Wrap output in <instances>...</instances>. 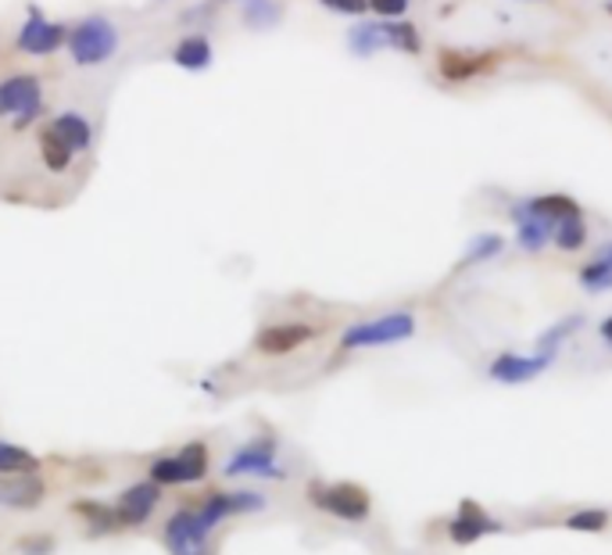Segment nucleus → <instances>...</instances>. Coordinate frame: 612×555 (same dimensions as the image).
<instances>
[{
	"label": "nucleus",
	"mask_w": 612,
	"mask_h": 555,
	"mask_svg": "<svg viewBox=\"0 0 612 555\" xmlns=\"http://www.w3.org/2000/svg\"><path fill=\"white\" fill-rule=\"evenodd\" d=\"M308 505H316L326 516H334L340 523H365L373 516V494H369L362 483L354 480H308L305 488Z\"/></svg>",
	"instance_id": "nucleus-1"
},
{
	"label": "nucleus",
	"mask_w": 612,
	"mask_h": 555,
	"mask_svg": "<svg viewBox=\"0 0 612 555\" xmlns=\"http://www.w3.org/2000/svg\"><path fill=\"white\" fill-rule=\"evenodd\" d=\"M65 51H68V58H73L79 68L105 65L108 58H116V51H119L116 22L105 19V15H87V19L73 22V25H68Z\"/></svg>",
	"instance_id": "nucleus-2"
},
{
	"label": "nucleus",
	"mask_w": 612,
	"mask_h": 555,
	"mask_svg": "<svg viewBox=\"0 0 612 555\" xmlns=\"http://www.w3.org/2000/svg\"><path fill=\"white\" fill-rule=\"evenodd\" d=\"M416 337V316L412 312H383V316L351 323L340 334V351H365V348H391Z\"/></svg>",
	"instance_id": "nucleus-3"
},
{
	"label": "nucleus",
	"mask_w": 612,
	"mask_h": 555,
	"mask_svg": "<svg viewBox=\"0 0 612 555\" xmlns=\"http://www.w3.org/2000/svg\"><path fill=\"white\" fill-rule=\"evenodd\" d=\"M211 469V448L205 440H187L173 455H159L147 466V480L159 488H187V483H201Z\"/></svg>",
	"instance_id": "nucleus-4"
},
{
	"label": "nucleus",
	"mask_w": 612,
	"mask_h": 555,
	"mask_svg": "<svg viewBox=\"0 0 612 555\" xmlns=\"http://www.w3.org/2000/svg\"><path fill=\"white\" fill-rule=\"evenodd\" d=\"M44 116V83L33 73H15L0 79V119H8L15 130L30 126Z\"/></svg>",
	"instance_id": "nucleus-5"
},
{
	"label": "nucleus",
	"mask_w": 612,
	"mask_h": 555,
	"mask_svg": "<svg viewBox=\"0 0 612 555\" xmlns=\"http://www.w3.org/2000/svg\"><path fill=\"white\" fill-rule=\"evenodd\" d=\"M265 509V494L262 491H211L205 494V502L194 509V520L205 534H216L222 523H230L237 516H251V512Z\"/></svg>",
	"instance_id": "nucleus-6"
},
{
	"label": "nucleus",
	"mask_w": 612,
	"mask_h": 555,
	"mask_svg": "<svg viewBox=\"0 0 612 555\" xmlns=\"http://www.w3.org/2000/svg\"><path fill=\"white\" fill-rule=\"evenodd\" d=\"M226 477H259V480H283L287 469L280 466L276 437H251L248 445H240L230 463H226Z\"/></svg>",
	"instance_id": "nucleus-7"
},
{
	"label": "nucleus",
	"mask_w": 612,
	"mask_h": 555,
	"mask_svg": "<svg viewBox=\"0 0 612 555\" xmlns=\"http://www.w3.org/2000/svg\"><path fill=\"white\" fill-rule=\"evenodd\" d=\"M68 40V25L51 22L40 8H30V15L22 19L15 33V47L30 58H51L54 51H62Z\"/></svg>",
	"instance_id": "nucleus-8"
},
{
	"label": "nucleus",
	"mask_w": 612,
	"mask_h": 555,
	"mask_svg": "<svg viewBox=\"0 0 612 555\" xmlns=\"http://www.w3.org/2000/svg\"><path fill=\"white\" fill-rule=\"evenodd\" d=\"M323 330L302 319H287V323H269L254 334V351L265 355V359H283V355L302 351L305 345H312Z\"/></svg>",
	"instance_id": "nucleus-9"
},
{
	"label": "nucleus",
	"mask_w": 612,
	"mask_h": 555,
	"mask_svg": "<svg viewBox=\"0 0 612 555\" xmlns=\"http://www.w3.org/2000/svg\"><path fill=\"white\" fill-rule=\"evenodd\" d=\"M491 534H505V523L494 520L480 502H473V498H462L459 509H455V516L448 520L451 545L469 548V545H477V541L491 537Z\"/></svg>",
	"instance_id": "nucleus-10"
},
{
	"label": "nucleus",
	"mask_w": 612,
	"mask_h": 555,
	"mask_svg": "<svg viewBox=\"0 0 612 555\" xmlns=\"http://www.w3.org/2000/svg\"><path fill=\"white\" fill-rule=\"evenodd\" d=\"M551 362H555V355H548V351H531V355L502 351V355H494L491 359L488 377L494 383H505V388H520V383H531L540 373H548Z\"/></svg>",
	"instance_id": "nucleus-11"
},
{
	"label": "nucleus",
	"mask_w": 612,
	"mask_h": 555,
	"mask_svg": "<svg viewBox=\"0 0 612 555\" xmlns=\"http://www.w3.org/2000/svg\"><path fill=\"white\" fill-rule=\"evenodd\" d=\"M162 541L168 555H211V534H205L194 520V509H179L162 526Z\"/></svg>",
	"instance_id": "nucleus-12"
},
{
	"label": "nucleus",
	"mask_w": 612,
	"mask_h": 555,
	"mask_svg": "<svg viewBox=\"0 0 612 555\" xmlns=\"http://www.w3.org/2000/svg\"><path fill=\"white\" fill-rule=\"evenodd\" d=\"M162 494H165V488H159L154 480L130 483V488L116 498V509H119V516L125 523V531H130V526H144L154 516V509L162 505Z\"/></svg>",
	"instance_id": "nucleus-13"
},
{
	"label": "nucleus",
	"mask_w": 612,
	"mask_h": 555,
	"mask_svg": "<svg viewBox=\"0 0 612 555\" xmlns=\"http://www.w3.org/2000/svg\"><path fill=\"white\" fill-rule=\"evenodd\" d=\"M494 65H498L494 51H440L437 73L445 79H451V83H466V79L494 73Z\"/></svg>",
	"instance_id": "nucleus-14"
},
{
	"label": "nucleus",
	"mask_w": 612,
	"mask_h": 555,
	"mask_svg": "<svg viewBox=\"0 0 612 555\" xmlns=\"http://www.w3.org/2000/svg\"><path fill=\"white\" fill-rule=\"evenodd\" d=\"M47 498V480L40 474L30 477H0V505L4 509H19V512H30L40 509Z\"/></svg>",
	"instance_id": "nucleus-15"
},
{
	"label": "nucleus",
	"mask_w": 612,
	"mask_h": 555,
	"mask_svg": "<svg viewBox=\"0 0 612 555\" xmlns=\"http://www.w3.org/2000/svg\"><path fill=\"white\" fill-rule=\"evenodd\" d=\"M68 512H73L79 523H87V531L97 534V537L122 534L125 531V523L119 516L116 502H101V498H76V502L68 505Z\"/></svg>",
	"instance_id": "nucleus-16"
},
{
	"label": "nucleus",
	"mask_w": 612,
	"mask_h": 555,
	"mask_svg": "<svg viewBox=\"0 0 612 555\" xmlns=\"http://www.w3.org/2000/svg\"><path fill=\"white\" fill-rule=\"evenodd\" d=\"M512 222H516V240H520L523 251L537 254V251H545L551 244V222L534 216V211L526 208L523 202L512 205Z\"/></svg>",
	"instance_id": "nucleus-17"
},
{
	"label": "nucleus",
	"mask_w": 612,
	"mask_h": 555,
	"mask_svg": "<svg viewBox=\"0 0 612 555\" xmlns=\"http://www.w3.org/2000/svg\"><path fill=\"white\" fill-rule=\"evenodd\" d=\"M173 62L183 68V73H205V68L216 62V47L205 33H187L173 47Z\"/></svg>",
	"instance_id": "nucleus-18"
},
{
	"label": "nucleus",
	"mask_w": 612,
	"mask_h": 555,
	"mask_svg": "<svg viewBox=\"0 0 612 555\" xmlns=\"http://www.w3.org/2000/svg\"><path fill=\"white\" fill-rule=\"evenodd\" d=\"M51 130L58 133L76 154L94 148V126H90L87 116H79V111H62L58 119H51Z\"/></svg>",
	"instance_id": "nucleus-19"
},
{
	"label": "nucleus",
	"mask_w": 612,
	"mask_h": 555,
	"mask_svg": "<svg viewBox=\"0 0 612 555\" xmlns=\"http://www.w3.org/2000/svg\"><path fill=\"white\" fill-rule=\"evenodd\" d=\"M76 159L79 154L65 144V140L51 130V126H44V130H40V162L47 165V173H54V176H65L68 168L76 165Z\"/></svg>",
	"instance_id": "nucleus-20"
},
{
	"label": "nucleus",
	"mask_w": 612,
	"mask_h": 555,
	"mask_svg": "<svg viewBox=\"0 0 612 555\" xmlns=\"http://www.w3.org/2000/svg\"><path fill=\"white\" fill-rule=\"evenodd\" d=\"M40 459L36 451L15 445V440H0V477H30V474H40Z\"/></svg>",
	"instance_id": "nucleus-21"
},
{
	"label": "nucleus",
	"mask_w": 612,
	"mask_h": 555,
	"mask_svg": "<svg viewBox=\"0 0 612 555\" xmlns=\"http://www.w3.org/2000/svg\"><path fill=\"white\" fill-rule=\"evenodd\" d=\"M523 205L531 208L534 216L548 219L551 230H555V222H559V219L580 216V205L573 202V197H566V194H540V197H531V202H523Z\"/></svg>",
	"instance_id": "nucleus-22"
},
{
	"label": "nucleus",
	"mask_w": 612,
	"mask_h": 555,
	"mask_svg": "<svg viewBox=\"0 0 612 555\" xmlns=\"http://www.w3.org/2000/svg\"><path fill=\"white\" fill-rule=\"evenodd\" d=\"M240 19H244L248 30H273V25L283 22V8L280 0H244V8H240Z\"/></svg>",
	"instance_id": "nucleus-23"
},
{
	"label": "nucleus",
	"mask_w": 612,
	"mask_h": 555,
	"mask_svg": "<svg viewBox=\"0 0 612 555\" xmlns=\"http://www.w3.org/2000/svg\"><path fill=\"white\" fill-rule=\"evenodd\" d=\"M609 523H612V512L602 509V505L573 509V512H569V516L562 520L566 531H573V534H602V531H609Z\"/></svg>",
	"instance_id": "nucleus-24"
},
{
	"label": "nucleus",
	"mask_w": 612,
	"mask_h": 555,
	"mask_svg": "<svg viewBox=\"0 0 612 555\" xmlns=\"http://www.w3.org/2000/svg\"><path fill=\"white\" fill-rule=\"evenodd\" d=\"M348 47L351 54H359V58H369V54L383 51L387 47V40H383V22H359L348 33Z\"/></svg>",
	"instance_id": "nucleus-25"
},
{
	"label": "nucleus",
	"mask_w": 612,
	"mask_h": 555,
	"mask_svg": "<svg viewBox=\"0 0 612 555\" xmlns=\"http://www.w3.org/2000/svg\"><path fill=\"white\" fill-rule=\"evenodd\" d=\"M551 244L559 251H580L583 244H588V222H583V216H566L555 222Z\"/></svg>",
	"instance_id": "nucleus-26"
},
{
	"label": "nucleus",
	"mask_w": 612,
	"mask_h": 555,
	"mask_svg": "<svg viewBox=\"0 0 612 555\" xmlns=\"http://www.w3.org/2000/svg\"><path fill=\"white\" fill-rule=\"evenodd\" d=\"M383 40H387V47L394 51H405V54H419L423 51V36L412 22L405 19H394V22H383Z\"/></svg>",
	"instance_id": "nucleus-27"
},
{
	"label": "nucleus",
	"mask_w": 612,
	"mask_h": 555,
	"mask_svg": "<svg viewBox=\"0 0 612 555\" xmlns=\"http://www.w3.org/2000/svg\"><path fill=\"white\" fill-rule=\"evenodd\" d=\"M502 248H505V240L498 237V233H480V237L469 240L466 254L459 259V269L480 265V262H491V259H498V254H502Z\"/></svg>",
	"instance_id": "nucleus-28"
},
{
	"label": "nucleus",
	"mask_w": 612,
	"mask_h": 555,
	"mask_svg": "<svg viewBox=\"0 0 612 555\" xmlns=\"http://www.w3.org/2000/svg\"><path fill=\"white\" fill-rule=\"evenodd\" d=\"M580 283L588 291H612V248H605L598 259L580 269Z\"/></svg>",
	"instance_id": "nucleus-29"
},
{
	"label": "nucleus",
	"mask_w": 612,
	"mask_h": 555,
	"mask_svg": "<svg viewBox=\"0 0 612 555\" xmlns=\"http://www.w3.org/2000/svg\"><path fill=\"white\" fill-rule=\"evenodd\" d=\"M580 316H566V319H559L555 326H548L545 334L537 337V351H548V355H559V348L566 345L569 337H573L577 330H580Z\"/></svg>",
	"instance_id": "nucleus-30"
},
{
	"label": "nucleus",
	"mask_w": 612,
	"mask_h": 555,
	"mask_svg": "<svg viewBox=\"0 0 612 555\" xmlns=\"http://www.w3.org/2000/svg\"><path fill=\"white\" fill-rule=\"evenodd\" d=\"M19 555H54V548H58V541H54L51 534H22L15 541Z\"/></svg>",
	"instance_id": "nucleus-31"
},
{
	"label": "nucleus",
	"mask_w": 612,
	"mask_h": 555,
	"mask_svg": "<svg viewBox=\"0 0 612 555\" xmlns=\"http://www.w3.org/2000/svg\"><path fill=\"white\" fill-rule=\"evenodd\" d=\"M326 11H334V15H348V19H362L369 11V0H319Z\"/></svg>",
	"instance_id": "nucleus-32"
},
{
	"label": "nucleus",
	"mask_w": 612,
	"mask_h": 555,
	"mask_svg": "<svg viewBox=\"0 0 612 555\" xmlns=\"http://www.w3.org/2000/svg\"><path fill=\"white\" fill-rule=\"evenodd\" d=\"M412 0H369V11H376L383 22H394V19H405Z\"/></svg>",
	"instance_id": "nucleus-33"
},
{
	"label": "nucleus",
	"mask_w": 612,
	"mask_h": 555,
	"mask_svg": "<svg viewBox=\"0 0 612 555\" xmlns=\"http://www.w3.org/2000/svg\"><path fill=\"white\" fill-rule=\"evenodd\" d=\"M598 334H602V340H605V345L612 348V316H605V319H602V326H598Z\"/></svg>",
	"instance_id": "nucleus-34"
}]
</instances>
